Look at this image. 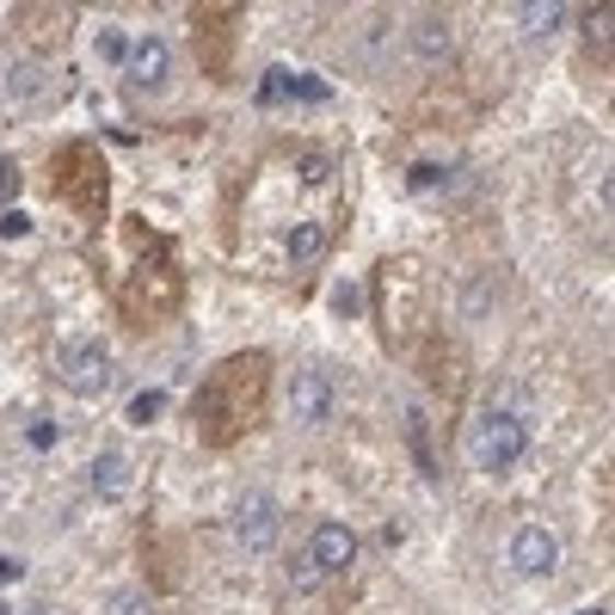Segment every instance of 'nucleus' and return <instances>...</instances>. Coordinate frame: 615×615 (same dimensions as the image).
I'll list each match as a JSON object with an SVG mask.
<instances>
[{
	"label": "nucleus",
	"mask_w": 615,
	"mask_h": 615,
	"mask_svg": "<svg viewBox=\"0 0 615 615\" xmlns=\"http://www.w3.org/2000/svg\"><path fill=\"white\" fill-rule=\"evenodd\" d=\"M235 536H240V548H253V554L271 548V536H277V505H271V492H247L235 505Z\"/></svg>",
	"instance_id": "obj_5"
},
{
	"label": "nucleus",
	"mask_w": 615,
	"mask_h": 615,
	"mask_svg": "<svg viewBox=\"0 0 615 615\" xmlns=\"http://www.w3.org/2000/svg\"><path fill=\"white\" fill-rule=\"evenodd\" d=\"M0 235H7V240L32 235V216H25V209H7V216H0Z\"/></svg>",
	"instance_id": "obj_21"
},
{
	"label": "nucleus",
	"mask_w": 615,
	"mask_h": 615,
	"mask_svg": "<svg viewBox=\"0 0 615 615\" xmlns=\"http://www.w3.org/2000/svg\"><path fill=\"white\" fill-rule=\"evenodd\" d=\"M93 44H99V56H105V62H124V56H129L124 32H111V25H99V37H93Z\"/></svg>",
	"instance_id": "obj_17"
},
{
	"label": "nucleus",
	"mask_w": 615,
	"mask_h": 615,
	"mask_svg": "<svg viewBox=\"0 0 615 615\" xmlns=\"http://www.w3.org/2000/svg\"><path fill=\"white\" fill-rule=\"evenodd\" d=\"M289 407H296V419L320 425V419L332 412V381L320 376V369H296V381H289Z\"/></svg>",
	"instance_id": "obj_7"
},
{
	"label": "nucleus",
	"mask_w": 615,
	"mask_h": 615,
	"mask_svg": "<svg viewBox=\"0 0 615 615\" xmlns=\"http://www.w3.org/2000/svg\"><path fill=\"white\" fill-rule=\"evenodd\" d=\"M412 49H419L425 62H443V56H449V19L425 13L419 25H412Z\"/></svg>",
	"instance_id": "obj_8"
},
{
	"label": "nucleus",
	"mask_w": 615,
	"mask_h": 615,
	"mask_svg": "<svg viewBox=\"0 0 615 615\" xmlns=\"http://www.w3.org/2000/svg\"><path fill=\"white\" fill-rule=\"evenodd\" d=\"M554 560H560V542H554V529H542V523H523L517 536H511V567L529 572V579H548Z\"/></svg>",
	"instance_id": "obj_4"
},
{
	"label": "nucleus",
	"mask_w": 615,
	"mask_h": 615,
	"mask_svg": "<svg viewBox=\"0 0 615 615\" xmlns=\"http://www.w3.org/2000/svg\"><path fill=\"white\" fill-rule=\"evenodd\" d=\"M523 449H529V431H523L517 412H480V419H474V431H468V462L474 468H487V474L517 468Z\"/></svg>",
	"instance_id": "obj_1"
},
{
	"label": "nucleus",
	"mask_w": 615,
	"mask_h": 615,
	"mask_svg": "<svg viewBox=\"0 0 615 615\" xmlns=\"http://www.w3.org/2000/svg\"><path fill=\"white\" fill-rule=\"evenodd\" d=\"M93 492H105V499H124L129 492V462L117 456V449H105V456L93 462Z\"/></svg>",
	"instance_id": "obj_9"
},
{
	"label": "nucleus",
	"mask_w": 615,
	"mask_h": 615,
	"mask_svg": "<svg viewBox=\"0 0 615 615\" xmlns=\"http://www.w3.org/2000/svg\"><path fill=\"white\" fill-rule=\"evenodd\" d=\"M37 93H44V68L37 62L13 68V99H37Z\"/></svg>",
	"instance_id": "obj_16"
},
{
	"label": "nucleus",
	"mask_w": 615,
	"mask_h": 615,
	"mask_svg": "<svg viewBox=\"0 0 615 615\" xmlns=\"http://www.w3.org/2000/svg\"><path fill=\"white\" fill-rule=\"evenodd\" d=\"M19 191V173H13V160H0V204Z\"/></svg>",
	"instance_id": "obj_22"
},
{
	"label": "nucleus",
	"mask_w": 615,
	"mask_h": 615,
	"mask_svg": "<svg viewBox=\"0 0 615 615\" xmlns=\"http://www.w3.org/2000/svg\"><path fill=\"white\" fill-rule=\"evenodd\" d=\"M56 369H62V381L75 388V395H99L111 381V351L105 339H68L62 357H56Z\"/></svg>",
	"instance_id": "obj_2"
},
{
	"label": "nucleus",
	"mask_w": 615,
	"mask_h": 615,
	"mask_svg": "<svg viewBox=\"0 0 615 615\" xmlns=\"http://www.w3.org/2000/svg\"><path fill=\"white\" fill-rule=\"evenodd\" d=\"M56 437H62V431H56V419H37V425L25 431V443H32V449H56Z\"/></svg>",
	"instance_id": "obj_19"
},
{
	"label": "nucleus",
	"mask_w": 615,
	"mask_h": 615,
	"mask_svg": "<svg viewBox=\"0 0 615 615\" xmlns=\"http://www.w3.org/2000/svg\"><path fill=\"white\" fill-rule=\"evenodd\" d=\"M407 185L419 191V197H431L437 185H449V167H437V160H419V167L407 173Z\"/></svg>",
	"instance_id": "obj_12"
},
{
	"label": "nucleus",
	"mask_w": 615,
	"mask_h": 615,
	"mask_svg": "<svg viewBox=\"0 0 615 615\" xmlns=\"http://www.w3.org/2000/svg\"><path fill=\"white\" fill-rule=\"evenodd\" d=\"M167 68H173V49H167V37H136L124 56V75L136 93H155V87H167Z\"/></svg>",
	"instance_id": "obj_3"
},
{
	"label": "nucleus",
	"mask_w": 615,
	"mask_h": 615,
	"mask_svg": "<svg viewBox=\"0 0 615 615\" xmlns=\"http://www.w3.org/2000/svg\"><path fill=\"white\" fill-rule=\"evenodd\" d=\"M160 412H167V395H160V388H143V395L129 400V425H155Z\"/></svg>",
	"instance_id": "obj_13"
},
{
	"label": "nucleus",
	"mask_w": 615,
	"mask_h": 615,
	"mask_svg": "<svg viewBox=\"0 0 615 615\" xmlns=\"http://www.w3.org/2000/svg\"><path fill=\"white\" fill-rule=\"evenodd\" d=\"M579 615H610V610H603V603H591V610H579Z\"/></svg>",
	"instance_id": "obj_24"
},
{
	"label": "nucleus",
	"mask_w": 615,
	"mask_h": 615,
	"mask_svg": "<svg viewBox=\"0 0 615 615\" xmlns=\"http://www.w3.org/2000/svg\"><path fill=\"white\" fill-rule=\"evenodd\" d=\"M301 185H332V160L327 155H315V148H308V155H301Z\"/></svg>",
	"instance_id": "obj_15"
},
{
	"label": "nucleus",
	"mask_w": 615,
	"mask_h": 615,
	"mask_svg": "<svg viewBox=\"0 0 615 615\" xmlns=\"http://www.w3.org/2000/svg\"><path fill=\"white\" fill-rule=\"evenodd\" d=\"M320 253H327V228H320V221H296V228H289V259H296V265H315Z\"/></svg>",
	"instance_id": "obj_10"
},
{
	"label": "nucleus",
	"mask_w": 615,
	"mask_h": 615,
	"mask_svg": "<svg viewBox=\"0 0 615 615\" xmlns=\"http://www.w3.org/2000/svg\"><path fill=\"white\" fill-rule=\"evenodd\" d=\"M332 308H339V315H357V308H363L357 284H332Z\"/></svg>",
	"instance_id": "obj_20"
},
{
	"label": "nucleus",
	"mask_w": 615,
	"mask_h": 615,
	"mask_svg": "<svg viewBox=\"0 0 615 615\" xmlns=\"http://www.w3.org/2000/svg\"><path fill=\"white\" fill-rule=\"evenodd\" d=\"M111 615H155V610H148L143 591H117V597H111Z\"/></svg>",
	"instance_id": "obj_18"
},
{
	"label": "nucleus",
	"mask_w": 615,
	"mask_h": 615,
	"mask_svg": "<svg viewBox=\"0 0 615 615\" xmlns=\"http://www.w3.org/2000/svg\"><path fill=\"white\" fill-rule=\"evenodd\" d=\"M320 579H327V572L315 567V554H296V560H289V584H296V591H315Z\"/></svg>",
	"instance_id": "obj_14"
},
{
	"label": "nucleus",
	"mask_w": 615,
	"mask_h": 615,
	"mask_svg": "<svg viewBox=\"0 0 615 615\" xmlns=\"http://www.w3.org/2000/svg\"><path fill=\"white\" fill-rule=\"evenodd\" d=\"M308 554H315L320 572H345L351 560H357V536H351L345 523H320L315 542H308Z\"/></svg>",
	"instance_id": "obj_6"
},
{
	"label": "nucleus",
	"mask_w": 615,
	"mask_h": 615,
	"mask_svg": "<svg viewBox=\"0 0 615 615\" xmlns=\"http://www.w3.org/2000/svg\"><path fill=\"white\" fill-rule=\"evenodd\" d=\"M19 572H25V567H19L13 554H0V584H13V579H19Z\"/></svg>",
	"instance_id": "obj_23"
},
{
	"label": "nucleus",
	"mask_w": 615,
	"mask_h": 615,
	"mask_svg": "<svg viewBox=\"0 0 615 615\" xmlns=\"http://www.w3.org/2000/svg\"><path fill=\"white\" fill-rule=\"evenodd\" d=\"M517 19L529 32H554V25L567 19V7H560V0H529V7H517Z\"/></svg>",
	"instance_id": "obj_11"
}]
</instances>
